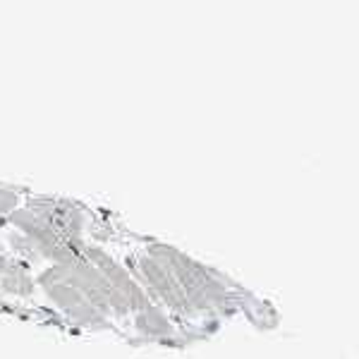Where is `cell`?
Returning a JSON list of instances; mask_svg holds the SVG:
<instances>
[{
	"label": "cell",
	"instance_id": "obj_1",
	"mask_svg": "<svg viewBox=\"0 0 359 359\" xmlns=\"http://www.w3.org/2000/svg\"><path fill=\"white\" fill-rule=\"evenodd\" d=\"M36 271V287L46 326L69 328L77 333L113 331L111 321L89 302L62 264H46Z\"/></svg>",
	"mask_w": 359,
	"mask_h": 359
},
{
	"label": "cell",
	"instance_id": "obj_2",
	"mask_svg": "<svg viewBox=\"0 0 359 359\" xmlns=\"http://www.w3.org/2000/svg\"><path fill=\"white\" fill-rule=\"evenodd\" d=\"M115 333L135 345L139 343L172 345V343H180V340H189L182 328L168 316V311H163L154 302L149 306H144V309L135 311V314H130L127 318H123V321L115 326Z\"/></svg>",
	"mask_w": 359,
	"mask_h": 359
},
{
	"label": "cell",
	"instance_id": "obj_3",
	"mask_svg": "<svg viewBox=\"0 0 359 359\" xmlns=\"http://www.w3.org/2000/svg\"><path fill=\"white\" fill-rule=\"evenodd\" d=\"M32 192H34V189L0 182V223H5L10 216H15V213L29 201Z\"/></svg>",
	"mask_w": 359,
	"mask_h": 359
}]
</instances>
